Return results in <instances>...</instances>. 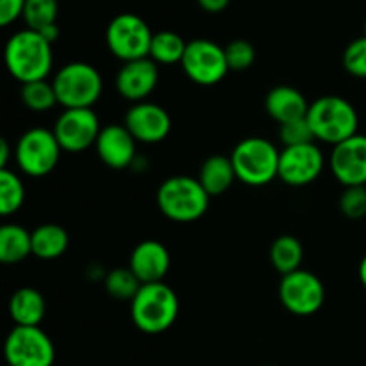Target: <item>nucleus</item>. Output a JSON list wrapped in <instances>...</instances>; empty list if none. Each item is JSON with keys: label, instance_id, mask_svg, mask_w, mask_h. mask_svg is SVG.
<instances>
[{"label": "nucleus", "instance_id": "obj_34", "mask_svg": "<svg viewBox=\"0 0 366 366\" xmlns=\"http://www.w3.org/2000/svg\"><path fill=\"white\" fill-rule=\"evenodd\" d=\"M25 2L27 0H0V25L7 27L24 16Z\"/></svg>", "mask_w": 366, "mask_h": 366}, {"label": "nucleus", "instance_id": "obj_29", "mask_svg": "<svg viewBox=\"0 0 366 366\" xmlns=\"http://www.w3.org/2000/svg\"><path fill=\"white\" fill-rule=\"evenodd\" d=\"M139 279L132 274L131 268H114L106 277V290L113 299L131 302L142 288Z\"/></svg>", "mask_w": 366, "mask_h": 366}, {"label": "nucleus", "instance_id": "obj_8", "mask_svg": "<svg viewBox=\"0 0 366 366\" xmlns=\"http://www.w3.org/2000/svg\"><path fill=\"white\" fill-rule=\"evenodd\" d=\"M152 31L142 16L122 13L109 21L106 29V43L109 52L124 63L149 57Z\"/></svg>", "mask_w": 366, "mask_h": 366}, {"label": "nucleus", "instance_id": "obj_36", "mask_svg": "<svg viewBox=\"0 0 366 366\" xmlns=\"http://www.w3.org/2000/svg\"><path fill=\"white\" fill-rule=\"evenodd\" d=\"M2 152H0V168H7V159H9V143L2 139Z\"/></svg>", "mask_w": 366, "mask_h": 366}, {"label": "nucleus", "instance_id": "obj_35", "mask_svg": "<svg viewBox=\"0 0 366 366\" xmlns=\"http://www.w3.org/2000/svg\"><path fill=\"white\" fill-rule=\"evenodd\" d=\"M197 2L207 13H222L231 0H197Z\"/></svg>", "mask_w": 366, "mask_h": 366}, {"label": "nucleus", "instance_id": "obj_9", "mask_svg": "<svg viewBox=\"0 0 366 366\" xmlns=\"http://www.w3.org/2000/svg\"><path fill=\"white\" fill-rule=\"evenodd\" d=\"M4 354L9 366H52L56 349L41 327L14 325L4 343Z\"/></svg>", "mask_w": 366, "mask_h": 366}, {"label": "nucleus", "instance_id": "obj_26", "mask_svg": "<svg viewBox=\"0 0 366 366\" xmlns=\"http://www.w3.org/2000/svg\"><path fill=\"white\" fill-rule=\"evenodd\" d=\"M25 200L24 182L9 168H0V213L2 217L16 213Z\"/></svg>", "mask_w": 366, "mask_h": 366}, {"label": "nucleus", "instance_id": "obj_33", "mask_svg": "<svg viewBox=\"0 0 366 366\" xmlns=\"http://www.w3.org/2000/svg\"><path fill=\"white\" fill-rule=\"evenodd\" d=\"M343 66L354 77L366 79V36L349 43L343 52Z\"/></svg>", "mask_w": 366, "mask_h": 366}, {"label": "nucleus", "instance_id": "obj_31", "mask_svg": "<svg viewBox=\"0 0 366 366\" xmlns=\"http://www.w3.org/2000/svg\"><path fill=\"white\" fill-rule=\"evenodd\" d=\"M340 211L350 220L366 217V186H349L340 197Z\"/></svg>", "mask_w": 366, "mask_h": 366}, {"label": "nucleus", "instance_id": "obj_14", "mask_svg": "<svg viewBox=\"0 0 366 366\" xmlns=\"http://www.w3.org/2000/svg\"><path fill=\"white\" fill-rule=\"evenodd\" d=\"M124 125L136 142L161 143L172 131V118L164 107L154 102H138L127 111Z\"/></svg>", "mask_w": 366, "mask_h": 366}, {"label": "nucleus", "instance_id": "obj_37", "mask_svg": "<svg viewBox=\"0 0 366 366\" xmlns=\"http://www.w3.org/2000/svg\"><path fill=\"white\" fill-rule=\"evenodd\" d=\"M357 274H360V281H361V285H363L365 288H366V256L363 257V259H361V263H360V270H357Z\"/></svg>", "mask_w": 366, "mask_h": 366}, {"label": "nucleus", "instance_id": "obj_12", "mask_svg": "<svg viewBox=\"0 0 366 366\" xmlns=\"http://www.w3.org/2000/svg\"><path fill=\"white\" fill-rule=\"evenodd\" d=\"M99 117L93 109H64L54 124V136L66 152H82L95 147L100 134Z\"/></svg>", "mask_w": 366, "mask_h": 366}, {"label": "nucleus", "instance_id": "obj_18", "mask_svg": "<svg viewBox=\"0 0 366 366\" xmlns=\"http://www.w3.org/2000/svg\"><path fill=\"white\" fill-rule=\"evenodd\" d=\"M95 149L106 167L124 170L136 157V139L125 125H106L100 131Z\"/></svg>", "mask_w": 366, "mask_h": 366}, {"label": "nucleus", "instance_id": "obj_21", "mask_svg": "<svg viewBox=\"0 0 366 366\" xmlns=\"http://www.w3.org/2000/svg\"><path fill=\"white\" fill-rule=\"evenodd\" d=\"M197 179L209 197L225 193L236 181V172L231 157L220 156V154L207 157L200 167Z\"/></svg>", "mask_w": 366, "mask_h": 366}, {"label": "nucleus", "instance_id": "obj_3", "mask_svg": "<svg viewBox=\"0 0 366 366\" xmlns=\"http://www.w3.org/2000/svg\"><path fill=\"white\" fill-rule=\"evenodd\" d=\"M307 122L315 138L336 147L357 134L360 117L352 104L338 95H325L310 104Z\"/></svg>", "mask_w": 366, "mask_h": 366}, {"label": "nucleus", "instance_id": "obj_32", "mask_svg": "<svg viewBox=\"0 0 366 366\" xmlns=\"http://www.w3.org/2000/svg\"><path fill=\"white\" fill-rule=\"evenodd\" d=\"M279 139L285 147L306 145V143H315L313 129H311L307 117L302 120L290 122V124L279 125Z\"/></svg>", "mask_w": 366, "mask_h": 366}, {"label": "nucleus", "instance_id": "obj_22", "mask_svg": "<svg viewBox=\"0 0 366 366\" xmlns=\"http://www.w3.org/2000/svg\"><path fill=\"white\" fill-rule=\"evenodd\" d=\"M68 232L57 224H43L32 231V256L52 261L63 256L68 249Z\"/></svg>", "mask_w": 366, "mask_h": 366}, {"label": "nucleus", "instance_id": "obj_15", "mask_svg": "<svg viewBox=\"0 0 366 366\" xmlns=\"http://www.w3.org/2000/svg\"><path fill=\"white\" fill-rule=\"evenodd\" d=\"M331 170L340 184L366 186V136L356 134L338 143L331 154Z\"/></svg>", "mask_w": 366, "mask_h": 366}, {"label": "nucleus", "instance_id": "obj_6", "mask_svg": "<svg viewBox=\"0 0 366 366\" xmlns=\"http://www.w3.org/2000/svg\"><path fill=\"white\" fill-rule=\"evenodd\" d=\"M281 152L264 138H245L234 147L231 157L236 179L249 186H264L279 177Z\"/></svg>", "mask_w": 366, "mask_h": 366}, {"label": "nucleus", "instance_id": "obj_27", "mask_svg": "<svg viewBox=\"0 0 366 366\" xmlns=\"http://www.w3.org/2000/svg\"><path fill=\"white\" fill-rule=\"evenodd\" d=\"M57 14H59L57 0H27L21 18L27 29L41 32L43 29L57 25Z\"/></svg>", "mask_w": 366, "mask_h": 366}, {"label": "nucleus", "instance_id": "obj_4", "mask_svg": "<svg viewBox=\"0 0 366 366\" xmlns=\"http://www.w3.org/2000/svg\"><path fill=\"white\" fill-rule=\"evenodd\" d=\"M156 200L161 213L179 224L199 220L209 207V195L199 179L186 175H174L161 182Z\"/></svg>", "mask_w": 366, "mask_h": 366}, {"label": "nucleus", "instance_id": "obj_24", "mask_svg": "<svg viewBox=\"0 0 366 366\" xmlns=\"http://www.w3.org/2000/svg\"><path fill=\"white\" fill-rule=\"evenodd\" d=\"M304 259L302 243L295 236H279L270 247V261L275 270L281 275H288L292 272L300 270Z\"/></svg>", "mask_w": 366, "mask_h": 366}, {"label": "nucleus", "instance_id": "obj_28", "mask_svg": "<svg viewBox=\"0 0 366 366\" xmlns=\"http://www.w3.org/2000/svg\"><path fill=\"white\" fill-rule=\"evenodd\" d=\"M20 99L25 107H29L31 111H38V113L52 109L57 104L56 89H54L52 82H46V79L21 84Z\"/></svg>", "mask_w": 366, "mask_h": 366}, {"label": "nucleus", "instance_id": "obj_17", "mask_svg": "<svg viewBox=\"0 0 366 366\" xmlns=\"http://www.w3.org/2000/svg\"><path fill=\"white\" fill-rule=\"evenodd\" d=\"M170 263L168 249L156 239H145L138 243L129 257V268L142 285L163 282L164 275L170 270Z\"/></svg>", "mask_w": 366, "mask_h": 366}, {"label": "nucleus", "instance_id": "obj_11", "mask_svg": "<svg viewBox=\"0 0 366 366\" xmlns=\"http://www.w3.org/2000/svg\"><path fill=\"white\" fill-rule=\"evenodd\" d=\"M279 300L292 315L311 317L324 306L325 288L317 275L300 268L282 275L279 285Z\"/></svg>", "mask_w": 366, "mask_h": 366}, {"label": "nucleus", "instance_id": "obj_2", "mask_svg": "<svg viewBox=\"0 0 366 366\" xmlns=\"http://www.w3.org/2000/svg\"><path fill=\"white\" fill-rule=\"evenodd\" d=\"M179 315L177 293L164 282L143 285L131 300L132 324L145 335H161L175 324Z\"/></svg>", "mask_w": 366, "mask_h": 366}, {"label": "nucleus", "instance_id": "obj_38", "mask_svg": "<svg viewBox=\"0 0 366 366\" xmlns=\"http://www.w3.org/2000/svg\"><path fill=\"white\" fill-rule=\"evenodd\" d=\"M365 36H366V20H365Z\"/></svg>", "mask_w": 366, "mask_h": 366}, {"label": "nucleus", "instance_id": "obj_23", "mask_svg": "<svg viewBox=\"0 0 366 366\" xmlns=\"http://www.w3.org/2000/svg\"><path fill=\"white\" fill-rule=\"evenodd\" d=\"M32 254V232L16 224H6L0 229V261L16 264Z\"/></svg>", "mask_w": 366, "mask_h": 366}, {"label": "nucleus", "instance_id": "obj_10", "mask_svg": "<svg viewBox=\"0 0 366 366\" xmlns=\"http://www.w3.org/2000/svg\"><path fill=\"white\" fill-rule=\"evenodd\" d=\"M189 81L200 86H214L227 75L225 49L211 39H192L181 63Z\"/></svg>", "mask_w": 366, "mask_h": 366}, {"label": "nucleus", "instance_id": "obj_20", "mask_svg": "<svg viewBox=\"0 0 366 366\" xmlns=\"http://www.w3.org/2000/svg\"><path fill=\"white\" fill-rule=\"evenodd\" d=\"M45 297L34 288H20L9 299V317L14 325L39 327L45 318Z\"/></svg>", "mask_w": 366, "mask_h": 366}, {"label": "nucleus", "instance_id": "obj_13", "mask_svg": "<svg viewBox=\"0 0 366 366\" xmlns=\"http://www.w3.org/2000/svg\"><path fill=\"white\" fill-rule=\"evenodd\" d=\"M324 154L315 143L285 147L279 156V179L293 188L307 186L324 172Z\"/></svg>", "mask_w": 366, "mask_h": 366}, {"label": "nucleus", "instance_id": "obj_30", "mask_svg": "<svg viewBox=\"0 0 366 366\" xmlns=\"http://www.w3.org/2000/svg\"><path fill=\"white\" fill-rule=\"evenodd\" d=\"M225 49V59H227L229 70L245 71L256 61V49L247 39H234Z\"/></svg>", "mask_w": 366, "mask_h": 366}, {"label": "nucleus", "instance_id": "obj_1", "mask_svg": "<svg viewBox=\"0 0 366 366\" xmlns=\"http://www.w3.org/2000/svg\"><path fill=\"white\" fill-rule=\"evenodd\" d=\"M4 61L11 77L21 84L45 81L52 70V43L39 32L24 29L7 39L4 49Z\"/></svg>", "mask_w": 366, "mask_h": 366}, {"label": "nucleus", "instance_id": "obj_19", "mask_svg": "<svg viewBox=\"0 0 366 366\" xmlns=\"http://www.w3.org/2000/svg\"><path fill=\"white\" fill-rule=\"evenodd\" d=\"M264 109H267L268 117L274 118L279 125H285L306 118L310 104L299 89L285 84L275 86L274 89L268 92L267 99H264Z\"/></svg>", "mask_w": 366, "mask_h": 366}, {"label": "nucleus", "instance_id": "obj_25", "mask_svg": "<svg viewBox=\"0 0 366 366\" xmlns=\"http://www.w3.org/2000/svg\"><path fill=\"white\" fill-rule=\"evenodd\" d=\"M188 43L177 32L161 31L156 32L150 43L149 57L157 64H177L182 63Z\"/></svg>", "mask_w": 366, "mask_h": 366}, {"label": "nucleus", "instance_id": "obj_16", "mask_svg": "<svg viewBox=\"0 0 366 366\" xmlns=\"http://www.w3.org/2000/svg\"><path fill=\"white\" fill-rule=\"evenodd\" d=\"M159 82V68L150 57L129 61L122 64L117 75V89L125 100L145 102L147 97L156 89Z\"/></svg>", "mask_w": 366, "mask_h": 366}, {"label": "nucleus", "instance_id": "obj_5", "mask_svg": "<svg viewBox=\"0 0 366 366\" xmlns=\"http://www.w3.org/2000/svg\"><path fill=\"white\" fill-rule=\"evenodd\" d=\"M52 84L56 89L57 104H61L64 109H92L104 89L100 71L82 61H74L61 66Z\"/></svg>", "mask_w": 366, "mask_h": 366}, {"label": "nucleus", "instance_id": "obj_7", "mask_svg": "<svg viewBox=\"0 0 366 366\" xmlns=\"http://www.w3.org/2000/svg\"><path fill=\"white\" fill-rule=\"evenodd\" d=\"M59 142L52 131L32 127L20 136L14 147V159L18 168L29 177H45L56 170L61 159Z\"/></svg>", "mask_w": 366, "mask_h": 366}]
</instances>
